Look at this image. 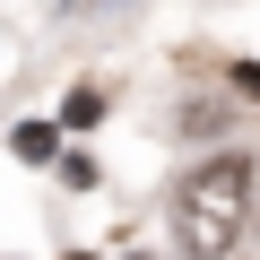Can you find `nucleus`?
Masks as SVG:
<instances>
[{"label":"nucleus","instance_id":"f257e3e1","mask_svg":"<svg viewBox=\"0 0 260 260\" xmlns=\"http://www.w3.org/2000/svg\"><path fill=\"white\" fill-rule=\"evenodd\" d=\"M243 208H251V165H243V156H208V165L182 174L174 200H165L174 251H182V260H225L234 234H243Z\"/></svg>","mask_w":260,"mask_h":260}]
</instances>
